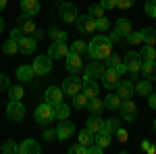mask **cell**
I'll use <instances>...</instances> for the list:
<instances>
[{
  "mask_svg": "<svg viewBox=\"0 0 156 154\" xmlns=\"http://www.w3.org/2000/svg\"><path fill=\"white\" fill-rule=\"evenodd\" d=\"M85 127L92 131V133H98V131H102V127H104V121L100 119V115H90V119L85 121Z\"/></svg>",
  "mask_w": 156,
  "mask_h": 154,
  "instance_id": "cell-23",
  "label": "cell"
},
{
  "mask_svg": "<svg viewBox=\"0 0 156 154\" xmlns=\"http://www.w3.org/2000/svg\"><path fill=\"white\" fill-rule=\"evenodd\" d=\"M144 11L148 17H152V19H156V0H148L144 4Z\"/></svg>",
  "mask_w": 156,
  "mask_h": 154,
  "instance_id": "cell-43",
  "label": "cell"
},
{
  "mask_svg": "<svg viewBox=\"0 0 156 154\" xmlns=\"http://www.w3.org/2000/svg\"><path fill=\"white\" fill-rule=\"evenodd\" d=\"M56 133H58V140H69V138H73V133H75V123H71V121L65 119L62 123H58Z\"/></svg>",
  "mask_w": 156,
  "mask_h": 154,
  "instance_id": "cell-18",
  "label": "cell"
},
{
  "mask_svg": "<svg viewBox=\"0 0 156 154\" xmlns=\"http://www.w3.org/2000/svg\"><path fill=\"white\" fill-rule=\"evenodd\" d=\"M117 94H119L121 100H131L133 94H135V85H133L131 79H123L117 85Z\"/></svg>",
  "mask_w": 156,
  "mask_h": 154,
  "instance_id": "cell-15",
  "label": "cell"
},
{
  "mask_svg": "<svg viewBox=\"0 0 156 154\" xmlns=\"http://www.w3.org/2000/svg\"><path fill=\"white\" fill-rule=\"evenodd\" d=\"M23 94H25V90L21 85H11L9 88V98L11 100H23Z\"/></svg>",
  "mask_w": 156,
  "mask_h": 154,
  "instance_id": "cell-37",
  "label": "cell"
},
{
  "mask_svg": "<svg viewBox=\"0 0 156 154\" xmlns=\"http://www.w3.org/2000/svg\"><path fill=\"white\" fill-rule=\"evenodd\" d=\"M87 98H96L100 94V85H98V79H83V88H81Z\"/></svg>",
  "mask_w": 156,
  "mask_h": 154,
  "instance_id": "cell-21",
  "label": "cell"
},
{
  "mask_svg": "<svg viewBox=\"0 0 156 154\" xmlns=\"http://www.w3.org/2000/svg\"><path fill=\"white\" fill-rule=\"evenodd\" d=\"M40 152H42L40 144H37L36 140H31V138L23 140V144L19 146V154H40Z\"/></svg>",
  "mask_w": 156,
  "mask_h": 154,
  "instance_id": "cell-19",
  "label": "cell"
},
{
  "mask_svg": "<svg viewBox=\"0 0 156 154\" xmlns=\"http://www.w3.org/2000/svg\"><path fill=\"white\" fill-rule=\"evenodd\" d=\"M104 71H106V67L102 65V60H92V63L85 67L83 79H102Z\"/></svg>",
  "mask_w": 156,
  "mask_h": 154,
  "instance_id": "cell-10",
  "label": "cell"
},
{
  "mask_svg": "<svg viewBox=\"0 0 156 154\" xmlns=\"http://www.w3.org/2000/svg\"><path fill=\"white\" fill-rule=\"evenodd\" d=\"M34 71H36V75H40V77H44V75H48L50 71H52V59H50L48 54H40V56H36L34 59Z\"/></svg>",
  "mask_w": 156,
  "mask_h": 154,
  "instance_id": "cell-5",
  "label": "cell"
},
{
  "mask_svg": "<svg viewBox=\"0 0 156 154\" xmlns=\"http://www.w3.org/2000/svg\"><path fill=\"white\" fill-rule=\"evenodd\" d=\"M34 75H36V71H34L31 65H21V67L17 69V79H19V81H29Z\"/></svg>",
  "mask_w": 156,
  "mask_h": 154,
  "instance_id": "cell-26",
  "label": "cell"
},
{
  "mask_svg": "<svg viewBox=\"0 0 156 154\" xmlns=\"http://www.w3.org/2000/svg\"><path fill=\"white\" fill-rule=\"evenodd\" d=\"M2 31H4V19L0 17V34H2Z\"/></svg>",
  "mask_w": 156,
  "mask_h": 154,
  "instance_id": "cell-59",
  "label": "cell"
},
{
  "mask_svg": "<svg viewBox=\"0 0 156 154\" xmlns=\"http://www.w3.org/2000/svg\"><path fill=\"white\" fill-rule=\"evenodd\" d=\"M34 117H36V123H37V125L48 127L50 123L56 119V115H54V106H52V104H48V102L44 100V104H40V106L36 108Z\"/></svg>",
  "mask_w": 156,
  "mask_h": 154,
  "instance_id": "cell-2",
  "label": "cell"
},
{
  "mask_svg": "<svg viewBox=\"0 0 156 154\" xmlns=\"http://www.w3.org/2000/svg\"><path fill=\"white\" fill-rule=\"evenodd\" d=\"M154 129H156V121H154Z\"/></svg>",
  "mask_w": 156,
  "mask_h": 154,
  "instance_id": "cell-60",
  "label": "cell"
},
{
  "mask_svg": "<svg viewBox=\"0 0 156 154\" xmlns=\"http://www.w3.org/2000/svg\"><path fill=\"white\" fill-rule=\"evenodd\" d=\"M17 23H19L17 27H19V29H23L25 36H31V34H34V31L37 29V27H36V21H34L29 15H25V13H21V15H19Z\"/></svg>",
  "mask_w": 156,
  "mask_h": 154,
  "instance_id": "cell-16",
  "label": "cell"
},
{
  "mask_svg": "<svg viewBox=\"0 0 156 154\" xmlns=\"http://www.w3.org/2000/svg\"><path fill=\"white\" fill-rule=\"evenodd\" d=\"M9 88H11V77H9L6 73H0V92H2V90L9 92Z\"/></svg>",
  "mask_w": 156,
  "mask_h": 154,
  "instance_id": "cell-45",
  "label": "cell"
},
{
  "mask_svg": "<svg viewBox=\"0 0 156 154\" xmlns=\"http://www.w3.org/2000/svg\"><path fill=\"white\" fill-rule=\"evenodd\" d=\"M117 138H119V142L123 144V142H127V138H129V133H127V131L123 129V127H119V129H117Z\"/></svg>",
  "mask_w": 156,
  "mask_h": 154,
  "instance_id": "cell-54",
  "label": "cell"
},
{
  "mask_svg": "<svg viewBox=\"0 0 156 154\" xmlns=\"http://www.w3.org/2000/svg\"><path fill=\"white\" fill-rule=\"evenodd\" d=\"M87 15H92L94 19H100V17H104V6L102 4H90Z\"/></svg>",
  "mask_w": 156,
  "mask_h": 154,
  "instance_id": "cell-40",
  "label": "cell"
},
{
  "mask_svg": "<svg viewBox=\"0 0 156 154\" xmlns=\"http://www.w3.org/2000/svg\"><path fill=\"white\" fill-rule=\"evenodd\" d=\"M69 152L71 154H87V146H83V144H75V146L69 148Z\"/></svg>",
  "mask_w": 156,
  "mask_h": 154,
  "instance_id": "cell-46",
  "label": "cell"
},
{
  "mask_svg": "<svg viewBox=\"0 0 156 154\" xmlns=\"http://www.w3.org/2000/svg\"><path fill=\"white\" fill-rule=\"evenodd\" d=\"M48 36H50L52 42H54V40H62V42H67V34H65L62 29H56V27H52V29H50Z\"/></svg>",
  "mask_w": 156,
  "mask_h": 154,
  "instance_id": "cell-42",
  "label": "cell"
},
{
  "mask_svg": "<svg viewBox=\"0 0 156 154\" xmlns=\"http://www.w3.org/2000/svg\"><path fill=\"white\" fill-rule=\"evenodd\" d=\"M142 73H144L146 79L154 81V79H156V60H144V65H142Z\"/></svg>",
  "mask_w": 156,
  "mask_h": 154,
  "instance_id": "cell-25",
  "label": "cell"
},
{
  "mask_svg": "<svg viewBox=\"0 0 156 154\" xmlns=\"http://www.w3.org/2000/svg\"><path fill=\"white\" fill-rule=\"evenodd\" d=\"M119 127H121V121H119V119H106L102 129H104V131H110V133H117V129H119Z\"/></svg>",
  "mask_w": 156,
  "mask_h": 154,
  "instance_id": "cell-39",
  "label": "cell"
},
{
  "mask_svg": "<svg viewBox=\"0 0 156 154\" xmlns=\"http://www.w3.org/2000/svg\"><path fill=\"white\" fill-rule=\"evenodd\" d=\"M62 98H65V92H62V88H56V85H50L48 90L44 92V100L52 104V106H56L62 102Z\"/></svg>",
  "mask_w": 156,
  "mask_h": 154,
  "instance_id": "cell-13",
  "label": "cell"
},
{
  "mask_svg": "<svg viewBox=\"0 0 156 154\" xmlns=\"http://www.w3.org/2000/svg\"><path fill=\"white\" fill-rule=\"evenodd\" d=\"M44 140H46V142H54V140H58L56 129H46V131H44Z\"/></svg>",
  "mask_w": 156,
  "mask_h": 154,
  "instance_id": "cell-48",
  "label": "cell"
},
{
  "mask_svg": "<svg viewBox=\"0 0 156 154\" xmlns=\"http://www.w3.org/2000/svg\"><path fill=\"white\" fill-rule=\"evenodd\" d=\"M65 69L69 73H79L83 69V60H81V54H75V52H69L65 56Z\"/></svg>",
  "mask_w": 156,
  "mask_h": 154,
  "instance_id": "cell-12",
  "label": "cell"
},
{
  "mask_svg": "<svg viewBox=\"0 0 156 154\" xmlns=\"http://www.w3.org/2000/svg\"><path fill=\"white\" fill-rule=\"evenodd\" d=\"M121 119L123 121H127V123H131L137 119V106H135V102L133 100H123V104H121Z\"/></svg>",
  "mask_w": 156,
  "mask_h": 154,
  "instance_id": "cell-11",
  "label": "cell"
},
{
  "mask_svg": "<svg viewBox=\"0 0 156 154\" xmlns=\"http://www.w3.org/2000/svg\"><path fill=\"white\" fill-rule=\"evenodd\" d=\"M135 94H140V96H148L152 94V81L150 79H144V81H137L135 83Z\"/></svg>",
  "mask_w": 156,
  "mask_h": 154,
  "instance_id": "cell-30",
  "label": "cell"
},
{
  "mask_svg": "<svg viewBox=\"0 0 156 154\" xmlns=\"http://www.w3.org/2000/svg\"><path fill=\"white\" fill-rule=\"evenodd\" d=\"M121 104H123V100L119 98L117 92H115V94H106V98H104V106H106L108 110H119Z\"/></svg>",
  "mask_w": 156,
  "mask_h": 154,
  "instance_id": "cell-27",
  "label": "cell"
},
{
  "mask_svg": "<svg viewBox=\"0 0 156 154\" xmlns=\"http://www.w3.org/2000/svg\"><path fill=\"white\" fill-rule=\"evenodd\" d=\"M87 100H90V98H87L83 92H79V94L73 96V106L75 108H85L87 106Z\"/></svg>",
  "mask_w": 156,
  "mask_h": 154,
  "instance_id": "cell-38",
  "label": "cell"
},
{
  "mask_svg": "<svg viewBox=\"0 0 156 154\" xmlns=\"http://www.w3.org/2000/svg\"><path fill=\"white\" fill-rule=\"evenodd\" d=\"M37 48V40L31 36H23L19 40V52H23V54H34Z\"/></svg>",
  "mask_w": 156,
  "mask_h": 154,
  "instance_id": "cell-17",
  "label": "cell"
},
{
  "mask_svg": "<svg viewBox=\"0 0 156 154\" xmlns=\"http://www.w3.org/2000/svg\"><path fill=\"white\" fill-rule=\"evenodd\" d=\"M96 27L100 31H108L110 29V21H108L106 17H100V19H96Z\"/></svg>",
  "mask_w": 156,
  "mask_h": 154,
  "instance_id": "cell-44",
  "label": "cell"
},
{
  "mask_svg": "<svg viewBox=\"0 0 156 154\" xmlns=\"http://www.w3.org/2000/svg\"><path fill=\"white\" fill-rule=\"evenodd\" d=\"M69 52H71V48L67 46V42H62V40H54L48 48V56L52 60L54 59H65Z\"/></svg>",
  "mask_w": 156,
  "mask_h": 154,
  "instance_id": "cell-8",
  "label": "cell"
},
{
  "mask_svg": "<svg viewBox=\"0 0 156 154\" xmlns=\"http://www.w3.org/2000/svg\"><path fill=\"white\" fill-rule=\"evenodd\" d=\"M100 4L104 6V11H110V9H117V0H100Z\"/></svg>",
  "mask_w": 156,
  "mask_h": 154,
  "instance_id": "cell-52",
  "label": "cell"
},
{
  "mask_svg": "<svg viewBox=\"0 0 156 154\" xmlns=\"http://www.w3.org/2000/svg\"><path fill=\"white\" fill-rule=\"evenodd\" d=\"M115 29H117V31H119L123 38H127V36H129V34L133 31V29H131V21H129V19H125V17H121L119 21H117Z\"/></svg>",
  "mask_w": 156,
  "mask_h": 154,
  "instance_id": "cell-28",
  "label": "cell"
},
{
  "mask_svg": "<svg viewBox=\"0 0 156 154\" xmlns=\"http://www.w3.org/2000/svg\"><path fill=\"white\" fill-rule=\"evenodd\" d=\"M125 42H129V44H140V42H142V34H140V31H131Z\"/></svg>",
  "mask_w": 156,
  "mask_h": 154,
  "instance_id": "cell-47",
  "label": "cell"
},
{
  "mask_svg": "<svg viewBox=\"0 0 156 154\" xmlns=\"http://www.w3.org/2000/svg\"><path fill=\"white\" fill-rule=\"evenodd\" d=\"M148 104H150V108L156 110V92H152V94L148 96Z\"/></svg>",
  "mask_w": 156,
  "mask_h": 154,
  "instance_id": "cell-56",
  "label": "cell"
},
{
  "mask_svg": "<svg viewBox=\"0 0 156 154\" xmlns=\"http://www.w3.org/2000/svg\"><path fill=\"white\" fill-rule=\"evenodd\" d=\"M87 108H90V115H100V113H102V110H104V100H100V98H90V100H87Z\"/></svg>",
  "mask_w": 156,
  "mask_h": 154,
  "instance_id": "cell-29",
  "label": "cell"
},
{
  "mask_svg": "<svg viewBox=\"0 0 156 154\" xmlns=\"http://www.w3.org/2000/svg\"><path fill=\"white\" fill-rule=\"evenodd\" d=\"M75 27H77V31H81V34H92V31H96V19L92 17V15H79L77 17V21H75Z\"/></svg>",
  "mask_w": 156,
  "mask_h": 154,
  "instance_id": "cell-7",
  "label": "cell"
},
{
  "mask_svg": "<svg viewBox=\"0 0 156 154\" xmlns=\"http://www.w3.org/2000/svg\"><path fill=\"white\" fill-rule=\"evenodd\" d=\"M119 81H121V75L115 71V69L106 67V71H104V75H102V85H104L106 90H117Z\"/></svg>",
  "mask_w": 156,
  "mask_h": 154,
  "instance_id": "cell-14",
  "label": "cell"
},
{
  "mask_svg": "<svg viewBox=\"0 0 156 154\" xmlns=\"http://www.w3.org/2000/svg\"><path fill=\"white\" fill-rule=\"evenodd\" d=\"M142 42L148 46H156V27H144L142 31Z\"/></svg>",
  "mask_w": 156,
  "mask_h": 154,
  "instance_id": "cell-24",
  "label": "cell"
},
{
  "mask_svg": "<svg viewBox=\"0 0 156 154\" xmlns=\"http://www.w3.org/2000/svg\"><path fill=\"white\" fill-rule=\"evenodd\" d=\"M23 36H25L23 29H19V27H15V29L11 31V40H17V42H19V40H21Z\"/></svg>",
  "mask_w": 156,
  "mask_h": 154,
  "instance_id": "cell-53",
  "label": "cell"
},
{
  "mask_svg": "<svg viewBox=\"0 0 156 154\" xmlns=\"http://www.w3.org/2000/svg\"><path fill=\"white\" fill-rule=\"evenodd\" d=\"M140 54H142V59H144V60H156V48L144 44V48L140 50Z\"/></svg>",
  "mask_w": 156,
  "mask_h": 154,
  "instance_id": "cell-35",
  "label": "cell"
},
{
  "mask_svg": "<svg viewBox=\"0 0 156 154\" xmlns=\"http://www.w3.org/2000/svg\"><path fill=\"white\" fill-rule=\"evenodd\" d=\"M102 152H104V148H102V146H98L96 142L87 146V154H102Z\"/></svg>",
  "mask_w": 156,
  "mask_h": 154,
  "instance_id": "cell-50",
  "label": "cell"
},
{
  "mask_svg": "<svg viewBox=\"0 0 156 154\" xmlns=\"http://www.w3.org/2000/svg\"><path fill=\"white\" fill-rule=\"evenodd\" d=\"M112 46L115 44L108 40V36H96L87 46V54L94 60H106L112 54Z\"/></svg>",
  "mask_w": 156,
  "mask_h": 154,
  "instance_id": "cell-1",
  "label": "cell"
},
{
  "mask_svg": "<svg viewBox=\"0 0 156 154\" xmlns=\"http://www.w3.org/2000/svg\"><path fill=\"white\" fill-rule=\"evenodd\" d=\"M125 65H127V71L129 73H140L142 71V65H144V59H142V54L140 52H127L125 54Z\"/></svg>",
  "mask_w": 156,
  "mask_h": 154,
  "instance_id": "cell-9",
  "label": "cell"
},
{
  "mask_svg": "<svg viewBox=\"0 0 156 154\" xmlns=\"http://www.w3.org/2000/svg\"><path fill=\"white\" fill-rule=\"evenodd\" d=\"M9 6V0H0V11H4Z\"/></svg>",
  "mask_w": 156,
  "mask_h": 154,
  "instance_id": "cell-58",
  "label": "cell"
},
{
  "mask_svg": "<svg viewBox=\"0 0 156 154\" xmlns=\"http://www.w3.org/2000/svg\"><path fill=\"white\" fill-rule=\"evenodd\" d=\"M106 67L115 69V71L119 73V75L127 73V65H125V60L121 59V56H115V54H110V56L106 59Z\"/></svg>",
  "mask_w": 156,
  "mask_h": 154,
  "instance_id": "cell-20",
  "label": "cell"
},
{
  "mask_svg": "<svg viewBox=\"0 0 156 154\" xmlns=\"http://www.w3.org/2000/svg\"><path fill=\"white\" fill-rule=\"evenodd\" d=\"M96 142V133H92V131L85 127L83 131H79V144H83V146H90V144Z\"/></svg>",
  "mask_w": 156,
  "mask_h": 154,
  "instance_id": "cell-32",
  "label": "cell"
},
{
  "mask_svg": "<svg viewBox=\"0 0 156 154\" xmlns=\"http://www.w3.org/2000/svg\"><path fill=\"white\" fill-rule=\"evenodd\" d=\"M42 36H44L42 29H36V31H34V38H36V40H42Z\"/></svg>",
  "mask_w": 156,
  "mask_h": 154,
  "instance_id": "cell-57",
  "label": "cell"
},
{
  "mask_svg": "<svg viewBox=\"0 0 156 154\" xmlns=\"http://www.w3.org/2000/svg\"><path fill=\"white\" fill-rule=\"evenodd\" d=\"M81 88H83V79H81L77 73H71V75L62 81V92H65V96H69V98H73L75 94H79Z\"/></svg>",
  "mask_w": 156,
  "mask_h": 154,
  "instance_id": "cell-3",
  "label": "cell"
},
{
  "mask_svg": "<svg viewBox=\"0 0 156 154\" xmlns=\"http://www.w3.org/2000/svg\"><path fill=\"white\" fill-rule=\"evenodd\" d=\"M21 11L29 17L40 13V0H21Z\"/></svg>",
  "mask_w": 156,
  "mask_h": 154,
  "instance_id": "cell-22",
  "label": "cell"
},
{
  "mask_svg": "<svg viewBox=\"0 0 156 154\" xmlns=\"http://www.w3.org/2000/svg\"><path fill=\"white\" fill-rule=\"evenodd\" d=\"M142 148H144L146 152H150V154H154V152H156V146H152V144L148 142V140H144V142H142Z\"/></svg>",
  "mask_w": 156,
  "mask_h": 154,
  "instance_id": "cell-55",
  "label": "cell"
},
{
  "mask_svg": "<svg viewBox=\"0 0 156 154\" xmlns=\"http://www.w3.org/2000/svg\"><path fill=\"white\" fill-rule=\"evenodd\" d=\"M6 117L11 119V121H23L25 117V106L21 100H11L9 104H6Z\"/></svg>",
  "mask_w": 156,
  "mask_h": 154,
  "instance_id": "cell-6",
  "label": "cell"
},
{
  "mask_svg": "<svg viewBox=\"0 0 156 154\" xmlns=\"http://www.w3.org/2000/svg\"><path fill=\"white\" fill-rule=\"evenodd\" d=\"M133 4H135V0H117V9H123V11L131 9Z\"/></svg>",
  "mask_w": 156,
  "mask_h": 154,
  "instance_id": "cell-49",
  "label": "cell"
},
{
  "mask_svg": "<svg viewBox=\"0 0 156 154\" xmlns=\"http://www.w3.org/2000/svg\"><path fill=\"white\" fill-rule=\"evenodd\" d=\"M96 144L98 146H102V148H104V150H106L108 146H110V131H98L96 133Z\"/></svg>",
  "mask_w": 156,
  "mask_h": 154,
  "instance_id": "cell-33",
  "label": "cell"
},
{
  "mask_svg": "<svg viewBox=\"0 0 156 154\" xmlns=\"http://www.w3.org/2000/svg\"><path fill=\"white\" fill-rule=\"evenodd\" d=\"M58 17L65 21V23H75L77 17H79V11L73 2H62L58 6Z\"/></svg>",
  "mask_w": 156,
  "mask_h": 154,
  "instance_id": "cell-4",
  "label": "cell"
},
{
  "mask_svg": "<svg viewBox=\"0 0 156 154\" xmlns=\"http://www.w3.org/2000/svg\"><path fill=\"white\" fill-rule=\"evenodd\" d=\"M54 115H56V119L65 121V119H69V115H71V106H67L65 102H60V104L54 106Z\"/></svg>",
  "mask_w": 156,
  "mask_h": 154,
  "instance_id": "cell-31",
  "label": "cell"
},
{
  "mask_svg": "<svg viewBox=\"0 0 156 154\" xmlns=\"http://www.w3.org/2000/svg\"><path fill=\"white\" fill-rule=\"evenodd\" d=\"M69 48H71V52H75V54H81V56L87 52V44H85L83 40H75V42H73Z\"/></svg>",
  "mask_w": 156,
  "mask_h": 154,
  "instance_id": "cell-36",
  "label": "cell"
},
{
  "mask_svg": "<svg viewBox=\"0 0 156 154\" xmlns=\"http://www.w3.org/2000/svg\"><path fill=\"white\" fill-rule=\"evenodd\" d=\"M2 50H4V54L12 56V54H17V52H19V42H17V40H6V42H4V46H2Z\"/></svg>",
  "mask_w": 156,
  "mask_h": 154,
  "instance_id": "cell-34",
  "label": "cell"
},
{
  "mask_svg": "<svg viewBox=\"0 0 156 154\" xmlns=\"http://www.w3.org/2000/svg\"><path fill=\"white\" fill-rule=\"evenodd\" d=\"M2 152L4 154H17L19 152V146L12 142V140H6V142L2 144Z\"/></svg>",
  "mask_w": 156,
  "mask_h": 154,
  "instance_id": "cell-41",
  "label": "cell"
},
{
  "mask_svg": "<svg viewBox=\"0 0 156 154\" xmlns=\"http://www.w3.org/2000/svg\"><path fill=\"white\" fill-rule=\"evenodd\" d=\"M108 40H110V42H112V44H119L121 40H123V36H121L119 31H117V29H115V31H110V34H108Z\"/></svg>",
  "mask_w": 156,
  "mask_h": 154,
  "instance_id": "cell-51",
  "label": "cell"
}]
</instances>
